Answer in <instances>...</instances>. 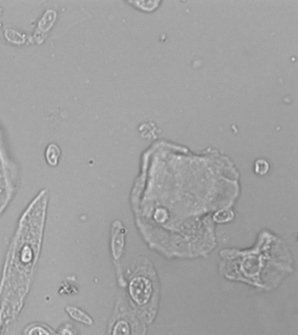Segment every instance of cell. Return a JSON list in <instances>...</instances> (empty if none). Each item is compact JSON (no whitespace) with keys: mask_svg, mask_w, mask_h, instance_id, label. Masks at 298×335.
<instances>
[{"mask_svg":"<svg viewBox=\"0 0 298 335\" xmlns=\"http://www.w3.org/2000/svg\"><path fill=\"white\" fill-rule=\"evenodd\" d=\"M130 293L132 300L138 305L147 303L152 293L151 281L144 277L135 278L130 282Z\"/></svg>","mask_w":298,"mask_h":335,"instance_id":"cell-1","label":"cell"},{"mask_svg":"<svg viewBox=\"0 0 298 335\" xmlns=\"http://www.w3.org/2000/svg\"><path fill=\"white\" fill-rule=\"evenodd\" d=\"M60 156V150L56 144H50L46 151V158L47 163L51 166H55L58 164L59 157Z\"/></svg>","mask_w":298,"mask_h":335,"instance_id":"cell-4","label":"cell"},{"mask_svg":"<svg viewBox=\"0 0 298 335\" xmlns=\"http://www.w3.org/2000/svg\"><path fill=\"white\" fill-rule=\"evenodd\" d=\"M270 168L269 164L266 161L258 160L256 163V172L259 174H266Z\"/></svg>","mask_w":298,"mask_h":335,"instance_id":"cell-6","label":"cell"},{"mask_svg":"<svg viewBox=\"0 0 298 335\" xmlns=\"http://www.w3.org/2000/svg\"><path fill=\"white\" fill-rule=\"evenodd\" d=\"M137 326L127 320H120L113 327L111 335H137Z\"/></svg>","mask_w":298,"mask_h":335,"instance_id":"cell-2","label":"cell"},{"mask_svg":"<svg viewBox=\"0 0 298 335\" xmlns=\"http://www.w3.org/2000/svg\"><path fill=\"white\" fill-rule=\"evenodd\" d=\"M67 313L69 314L72 319H74V321H79L81 323L86 325H91L92 320L88 317L87 314H85L84 312L74 307H67L66 308Z\"/></svg>","mask_w":298,"mask_h":335,"instance_id":"cell-3","label":"cell"},{"mask_svg":"<svg viewBox=\"0 0 298 335\" xmlns=\"http://www.w3.org/2000/svg\"><path fill=\"white\" fill-rule=\"evenodd\" d=\"M61 335H74V334L70 329L65 328V329H63L62 333H61Z\"/></svg>","mask_w":298,"mask_h":335,"instance_id":"cell-7","label":"cell"},{"mask_svg":"<svg viewBox=\"0 0 298 335\" xmlns=\"http://www.w3.org/2000/svg\"><path fill=\"white\" fill-rule=\"evenodd\" d=\"M25 335H53V334L44 326L33 325L25 330Z\"/></svg>","mask_w":298,"mask_h":335,"instance_id":"cell-5","label":"cell"}]
</instances>
